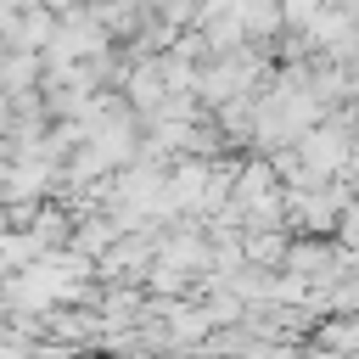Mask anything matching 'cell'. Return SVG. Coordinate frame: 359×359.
Here are the masks:
<instances>
[{"label":"cell","instance_id":"1","mask_svg":"<svg viewBox=\"0 0 359 359\" xmlns=\"http://www.w3.org/2000/svg\"><path fill=\"white\" fill-rule=\"evenodd\" d=\"M297 151H303V163L314 168V174H337L342 163H348V151H353V140L337 129V123H320V129H309L303 140H297Z\"/></svg>","mask_w":359,"mask_h":359},{"label":"cell","instance_id":"2","mask_svg":"<svg viewBox=\"0 0 359 359\" xmlns=\"http://www.w3.org/2000/svg\"><path fill=\"white\" fill-rule=\"evenodd\" d=\"M280 11H286V28H314L325 17V0H280Z\"/></svg>","mask_w":359,"mask_h":359}]
</instances>
